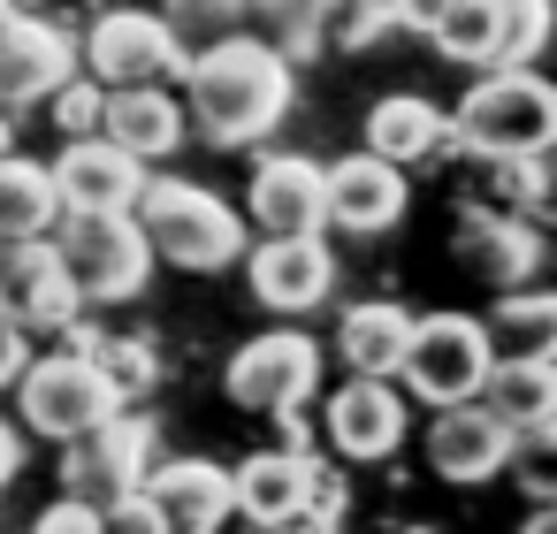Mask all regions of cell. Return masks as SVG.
<instances>
[{
  "mask_svg": "<svg viewBox=\"0 0 557 534\" xmlns=\"http://www.w3.org/2000/svg\"><path fill=\"white\" fill-rule=\"evenodd\" d=\"M176 85L191 92L184 123H199V138L214 146H252L290 115V62L252 32H214L199 54H184Z\"/></svg>",
  "mask_w": 557,
  "mask_h": 534,
  "instance_id": "obj_1",
  "label": "cell"
},
{
  "mask_svg": "<svg viewBox=\"0 0 557 534\" xmlns=\"http://www.w3.org/2000/svg\"><path fill=\"white\" fill-rule=\"evenodd\" d=\"M131 222L146 229L153 260H169V268L207 275V268L245 260V214H237L230 199H214L207 184H184V176H146V184H138V199H131Z\"/></svg>",
  "mask_w": 557,
  "mask_h": 534,
  "instance_id": "obj_2",
  "label": "cell"
},
{
  "mask_svg": "<svg viewBox=\"0 0 557 534\" xmlns=\"http://www.w3.org/2000/svg\"><path fill=\"white\" fill-rule=\"evenodd\" d=\"M458 146L473 153H549L557 146V92L534 62H488L458 115H443Z\"/></svg>",
  "mask_w": 557,
  "mask_h": 534,
  "instance_id": "obj_3",
  "label": "cell"
},
{
  "mask_svg": "<svg viewBox=\"0 0 557 534\" xmlns=\"http://www.w3.org/2000/svg\"><path fill=\"white\" fill-rule=\"evenodd\" d=\"M54 260L85 306H123L153 275V245L131 214H54Z\"/></svg>",
  "mask_w": 557,
  "mask_h": 534,
  "instance_id": "obj_4",
  "label": "cell"
},
{
  "mask_svg": "<svg viewBox=\"0 0 557 534\" xmlns=\"http://www.w3.org/2000/svg\"><path fill=\"white\" fill-rule=\"evenodd\" d=\"M488 328L481 313H412V336H405V359H397V382L428 405H458L481 389L488 374Z\"/></svg>",
  "mask_w": 557,
  "mask_h": 534,
  "instance_id": "obj_5",
  "label": "cell"
},
{
  "mask_svg": "<svg viewBox=\"0 0 557 534\" xmlns=\"http://www.w3.org/2000/svg\"><path fill=\"white\" fill-rule=\"evenodd\" d=\"M16 405H24V427L47 435V443H70L85 427H100L123 397L108 389V374L85 359V351H47L16 374Z\"/></svg>",
  "mask_w": 557,
  "mask_h": 534,
  "instance_id": "obj_6",
  "label": "cell"
},
{
  "mask_svg": "<svg viewBox=\"0 0 557 534\" xmlns=\"http://www.w3.org/2000/svg\"><path fill=\"white\" fill-rule=\"evenodd\" d=\"M184 32L161 9H108L85 32V77L92 85H169L184 70Z\"/></svg>",
  "mask_w": 557,
  "mask_h": 534,
  "instance_id": "obj_7",
  "label": "cell"
},
{
  "mask_svg": "<svg viewBox=\"0 0 557 534\" xmlns=\"http://www.w3.org/2000/svg\"><path fill=\"white\" fill-rule=\"evenodd\" d=\"M222 389H230L237 412H275V420H290V412L321 389V344L298 336V328H268V336H252V344L230 359Z\"/></svg>",
  "mask_w": 557,
  "mask_h": 534,
  "instance_id": "obj_8",
  "label": "cell"
},
{
  "mask_svg": "<svg viewBox=\"0 0 557 534\" xmlns=\"http://www.w3.org/2000/svg\"><path fill=\"white\" fill-rule=\"evenodd\" d=\"M62 450H70V458H62V496L108 504V496H123V488L146 481V465H153V420L131 412V405H115L100 427L70 435Z\"/></svg>",
  "mask_w": 557,
  "mask_h": 534,
  "instance_id": "obj_9",
  "label": "cell"
},
{
  "mask_svg": "<svg viewBox=\"0 0 557 534\" xmlns=\"http://www.w3.org/2000/svg\"><path fill=\"white\" fill-rule=\"evenodd\" d=\"M47 184H54L62 214H131V199L146 184V161H131L115 138L85 131V138H62V153L47 161Z\"/></svg>",
  "mask_w": 557,
  "mask_h": 534,
  "instance_id": "obj_10",
  "label": "cell"
},
{
  "mask_svg": "<svg viewBox=\"0 0 557 534\" xmlns=\"http://www.w3.org/2000/svg\"><path fill=\"white\" fill-rule=\"evenodd\" d=\"M77 290L54 260V237H16V245H0V313H9L16 328L32 336H54L62 321H77Z\"/></svg>",
  "mask_w": 557,
  "mask_h": 534,
  "instance_id": "obj_11",
  "label": "cell"
},
{
  "mask_svg": "<svg viewBox=\"0 0 557 534\" xmlns=\"http://www.w3.org/2000/svg\"><path fill=\"white\" fill-rule=\"evenodd\" d=\"M321 214H329V229H351V237L397 229L405 222V169L382 153H351V161L321 169Z\"/></svg>",
  "mask_w": 557,
  "mask_h": 534,
  "instance_id": "obj_12",
  "label": "cell"
},
{
  "mask_svg": "<svg viewBox=\"0 0 557 534\" xmlns=\"http://www.w3.org/2000/svg\"><path fill=\"white\" fill-rule=\"evenodd\" d=\"M245 275L268 313H313L336 290V252L321 245V229H290V237H260Z\"/></svg>",
  "mask_w": 557,
  "mask_h": 534,
  "instance_id": "obj_13",
  "label": "cell"
},
{
  "mask_svg": "<svg viewBox=\"0 0 557 534\" xmlns=\"http://www.w3.org/2000/svg\"><path fill=\"white\" fill-rule=\"evenodd\" d=\"M428 412H435V420H428L420 450H428V465H435L443 481H488V473H504V458H511V427H504L481 397L428 405Z\"/></svg>",
  "mask_w": 557,
  "mask_h": 534,
  "instance_id": "obj_14",
  "label": "cell"
},
{
  "mask_svg": "<svg viewBox=\"0 0 557 534\" xmlns=\"http://www.w3.org/2000/svg\"><path fill=\"white\" fill-rule=\"evenodd\" d=\"M77 70V47L70 32H54L47 16H24L16 0H0V100L9 108H32L47 85H62Z\"/></svg>",
  "mask_w": 557,
  "mask_h": 534,
  "instance_id": "obj_15",
  "label": "cell"
},
{
  "mask_svg": "<svg viewBox=\"0 0 557 534\" xmlns=\"http://www.w3.org/2000/svg\"><path fill=\"white\" fill-rule=\"evenodd\" d=\"M329 443H336L344 465H382V458L405 443V397H397V382L351 374V382L329 397Z\"/></svg>",
  "mask_w": 557,
  "mask_h": 534,
  "instance_id": "obj_16",
  "label": "cell"
},
{
  "mask_svg": "<svg viewBox=\"0 0 557 534\" xmlns=\"http://www.w3.org/2000/svg\"><path fill=\"white\" fill-rule=\"evenodd\" d=\"M100 138H115L131 161H169L184 146V100L161 85H108L100 92Z\"/></svg>",
  "mask_w": 557,
  "mask_h": 534,
  "instance_id": "obj_17",
  "label": "cell"
},
{
  "mask_svg": "<svg viewBox=\"0 0 557 534\" xmlns=\"http://www.w3.org/2000/svg\"><path fill=\"white\" fill-rule=\"evenodd\" d=\"M245 214H252V229H260V237L329 229V214H321V161H306V153H268V161L252 169Z\"/></svg>",
  "mask_w": 557,
  "mask_h": 534,
  "instance_id": "obj_18",
  "label": "cell"
},
{
  "mask_svg": "<svg viewBox=\"0 0 557 534\" xmlns=\"http://www.w3.org/2000/svg\"><path fill=\"white\" fill-rule=\"evenodd\" d=\"M153 496V511L169 519V534H214L230 519V465L214 458H169V465H146L138 481Z\"/></svg>",
  "mask_w": 557,
  "mask_h": 534,
  "instance_id": "obj_19",
  "label": "cell"
},
{
  "mask_svg": "<svg viewBox=\"0 0 557 534\" xmlns=\"http://www.w3.org/2000/svg\"><path fill=\"white\" fill-rule=\"evenodd\" d=\"M458 260H466V275L511 290V283H527V275L542 268V237H534L527 214H466V229H458Z\"/></svg>",
  "mask_w": 557,
  "mask_h": 534,
  "instance_id": "obj_20",
  "label": "cell"
},
{
  "mask_svg": "<svg viewBox=\"0 0 557 534\" xmlns=\"http://www.w3.org/2000/svg\"><path fill=\"white\" fill-rule=\"evenodd\" d=\"M511 435L519 427H557V359H488L481 389H473Z\"/></svg>",
  "mask_w": 557,
  "mask_h": 534,
  "instance_id": "obj_21",
  "label": "cell"
},
{
  "mask_svg": "<svg viewBox=\"0 0 557 534\" xmlns=\"http://www.w3.org/2000/svg\"><path fill=\"white\" fill-rule=\"evenodd\" d=\"M306 481H313V458L306 450H252L237 473H230V511H245L252 526H268V519H283L298 496H306Z\"/></svg>",
  "mask_w": 557,
  "mask_h": 534,
  "instance_id": "obj_22",
  "label": "cell"
},
{
  "mask_svg": "<svg viewBox=\"0 0 557 534\" xmlns=\"http://www.w3.org/2000/svg\"><path fill=\"white\" fill-rule=\"evenodd\" d=\"M405 336H412V313H405L397 298H367V306H351V313L336 321L344 367H351V374H382V382H397Z\"/></svg>",
  "mask_w": 557,
  "mask_h": 534,
  "instance_id": "obj_23",
  "label": "cell"
},
{
  "mask_svg": "<svg viewBox=\"0 0 557 534\" xmlns=\"http://www.w3.org/2000/svg\"><path fill=\"white\" fill-rule=\"evenodd\" d=\"M435 138H443V108L420 100V92H389V100H374V115H367V153H382V161H397V169L435 161Z\"/></svg>",
  "mask_w": 557,
  "mask_h": 534,
  "instance_id": "obj_24",
  "label": "cell"
},
{
  "mask_svg": "<svg viewBox=\"0 0 557 534\" xmlns=\"http://www.w3.org/2000/svg\"><path fill=\"white\" fill-rule=\"evenodd\" d=\"M412 24H428L435 54H450V62H466V70H488V62L504 54L496 0H420V16H412Z\"/></svg>",
  "mask_w": 557,
  "mask_h": 534,
  "instance_id": "obj_25",
  "label": "cell"
},
{
  "mask_svg": "<svg viewBox=\"0 0 557 534\" xmlns=\"http://www.w3.org/2000/svg\"><path fill=\"white\" fill-rule=\"evenodd\" d=\"M481 328H488V351L496 359H557V298L549 290L511 283Z\"/></svg>",
  "mask_w": 557,
  "mask_h": 534,
  "instance_id": "obj_26",
  "label": "cell"
},
{
  "mask_svg": "<svg viewBox=\"0 0 557 534\" xmlns=\"http://www.w3.org/2000/svg\"><path fill=\"white\" fill-rule=\"evenodd\" d=\"M54 184H47V161H16L0 153V245L16 237H47L54 229Z\"/></svg>",
  "mask_w": 557,
  "mask_h": 534,
  "instance_id": "obj_27",
  "label": "cell"
},
{
  "mask_svg": "<svg viewBox=\"0 0 557 534\" xmlns=\"http://www.w3.org/2000/svg\"><path fill=\"white\" fill-rule=\"evenodd\" d=\"M100 374H108V389L131 405V397H146L153 382H161V359H153V344H138V336H92V351H85Z\"/></svg>",
  "mask_w": 557,
  "mask_h": 534,
  "instance_id": "obj_28",
  "label": "cell"
},
{
  "mask_svg": "<svg viewBox=\"0 0 557 534\" xmlns=\"http://www.w3.org/2000/svg\"><path fill=\"white\" fill-rule=\"evenodd\" d=\"M100 92L108 85H92V77H62V85H47L39 92V108H47V123H54V138H85V131H100Z\"/></svg>",
  "mask_w": 557,
  "mask_h": 534,
  "instance_id": "obj_29",
  "label": "cell"
},
{
  "mask_svg": "<svg viewBox=\"0 0 557 534\" xmlns=\"http://www.w3.org/2000/svg\"><path fill=\"white\" fill-rule=\"evenodd\" d=\"M496 32H504L496 62H534L549 47V0H496Z\"/></svg>",
  "mask_w": 557,
  "mask_h": 534,
  "instance_id": "obj_30",
  "label": "cell"
},
{
  "mask_svg": "<svg viewBox=\"0 0 557 534\" xmlns=\"http://www.w3.org/2000/svg\"><path fill=\"white\" fill-rule=\"evenodd\" d=\"M100 534H169V519L153 511V496H146V488H123V496H108V504H100Z\"/></svg>",
  "mask_w": 557,
  "mask_h": 534,
  "instance_id": "obj_31",
  "label": "cell"
},
{
  "mask_svg": "<svg viewBox=\"0 0 557 534\" xmlns=\"http://www.w3.org/2000/svg\"><path fill=\"white\" fill-rule=\"evenodd\" d=\"M161 16H169L176 32H199V39H214V32H230V24L245 16V0H161Z\"/></svg>",
  "mask_w": 557,
  "mask_h": 534,
  "instance_id": "obj_32",
  "label": "cell"
},
{
  "mask_svg": "<svg viewBox=\"0 0 557 534\" xmlns=\"http://www.w3.org/2000/svg\"><path fill=\"white\" fill-rule=\"evenodd\" d=\"M32 534H100V504H85V496H54V504L39 511Z\"/></svg>",
  "mask_w": 557,
  "mask_h": 534,
  "instance_id": "obj_33",
  "label": "cell"
},
{
  "mask_svg": "<svg viewBox=\"0 0 557 534\" xmlns=\"http://www.w3.org/2000/svg\"><path fill=\"white\" fill-rule=\"evenodd\" d=\"M336 519L344 511H329V504H313V496H298L283 519H268V534H336Z\"/></svg>",
  "mask_w": 557,
  "mask_h": 534,
  "instance_id": "obj_34",
  "label": "cell"
},
{
  "mask_svg": "<svg viewBox=\"0 0 557 534\" xmlns=\"http://www.w3.org/2000/svg\"><path fill=\"white\" fill-rule=\"evenodd\" d=\"M24 367H32V328H16L9 313H0V389H16Z\"/></svg>",
  "mask_w": 557,
  "mask_h": 534,
  "instance_id": "obj_35",
  "label": "cell"
},
{
  "mask_svg": "<svg viewBox=\"0 0 557 534\" xmlns=\"http://www.w3.org/2000/svg\"><path fill=\"white\" fill-rule=\"evenodd\" d=\"M16 465H24V435H16L9 420H0V488L16 481Z\"/></svg>",
  "mask_w": 557,
  "mask_h": 534,
  "instance_id": "obj_36",
  "label": "cell"
},
{
  "mask_svg": "<svg viewBox=\"0 0 557 534\" xmlns=\"http://www.w3.org/2000/svg\"><path fill=\"white\" fill-rule=\"evenodd\" d=\"M245 9H260L268 24H290V16H306V9H313V0H245Z\"/></svg>",
  "mask_w": 557,
  "mask_h": 534,
  "instance_id": "obj_37",
  "label": "cell"
},
{
  "mask_svg": "<svg viewBox=\"0 0 557 534\" xmlns=\"http://www.w3.org/2000/svg\"><path fill=\"white\" fill-rule=\"evenodd\" d=\"M367 9H374L382 24H412V16H420V0H367Z\"/></svg>",
  "mask_w": 557,
  "mask_h": 534,
  "instance_id": "obj_38",
  "label": "cell"
},
{
  "mask_svg": "<svg viewBox=\"0 0 557 534\" xmlns=\"http://www.w3.org/2000/svg\"><path fill=\"white\" fill-rule=\"evenodd\" d=\"M519 534H557V504H549V496H542V504H534V511H527V526H519Z\"/></svg>",
  "mask_w": 557,
  "mask_h": 534,
  "instance_id": "obj_39",
  "label": "cell"
},
{
  "mask_svg": "<svg viewBox=\"0 0 557 534\" xmlns=\"http://www.w3.org/2000/svg\"><path fill=\"white\" fill-rule=\"evenodd\" d=\"M9 138H16V108L0 100V153H9Z\"/></svg>",
  "mask_w": 557,
  "mask_h": 534,
  "instance_id": "obj_40",
  "label": "cell"
}]
</instances>
